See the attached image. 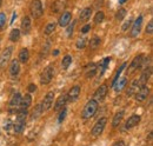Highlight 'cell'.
Returning a JSON list of instances; mask_svg holds the SVG:
<instances>
[{
    "instance_id": "6da1fadb",
    "label": "cell",
    "mask_w": 153,
    "mask_h": 146,
    "mask_svg": "<svg viewBox=\"0 0 153 146\" xmlns=\"http://www.w3.org/2000/svg\"><path fill=\"white\" fill-rule=\"evenodd\" d=\"M98 101L94 99H91L90 101H87V104L85 105V107L81 112V118L82 119H90L92 118L98 111Z\"/></svg>"
},
{
    "instance_id": "7a4b0ae2",
    "label": "cell",
    "mask_w": 153,
    "mask_h": 146,
    "mask_svg": "<svg viewBox=\"0 0 153 146\" xmlns=\"http://www.w3.org/2000/svg\"><path fill=\"white\" fill-rule=\"evenodd\" d=\"M106 123H107V118H106V117L100 118V119L96 123V125L93 126V128H92V131H91V136L94 137V138L99 137V136L104 132L105 127H106Z\"/></svg>"
},
{
    "instance_id": "3957f363",
    "label": "cell",
    "mask_w": 153,
    "mask_h": 146,
    "mask_svg": "<svg viewBox=\"0 0 153 146\" xmlns=\"http://www.w3.org/2000/svg\"><path fill=\"white\" fill-rule=\"evenodd\" d=\"M53 74H54V70H53V66L50 65L47 66L42 72H41V75H40V83L46 85V84H50L51 80L53 79Z\"/></svg>"
},
{
    "instance_id": "277c9868",
    "label": "cell",
    "mask_w": 153,
    "mask_h": 146,
    "mask_svg": "<svg viewBox=\"0 0 153 146\" xmlns=\"http://www.w3.org/2000/svg\"><path fill=\"white\" fill-rule=\"evenodd\" d=\"M30 10H31V14H32V17H33L34 19L41 17V16H42V12H44L41 1H40V0H33L32 4H31Z\"/></svg>"
},
{
    "instance_id": "5b68a950",
    "label": "cell",
    "mask_w": 153,
    "mask_h": 146,
    "mask_svg": "<svg viewBox=\"0 0 153 146\" xmlns=\"http://www.w3.org/2000/svg\"><path fill=\"white\" fill-rule=\"evenodd\" d=\"M12 51H13V48L10 46V47L5 48L2 51V53L0 54V70H2L8 64L10 59H11V55H12Z\"/></svg>"
},
{
    "instance_id": "8992f818",
    "label": "cell",
    "mask_w": 153,
    "mask_h": 146,
    "mask_svg": "<svg viewBox=\"0 0 153 146\" xmlns=\"http://www.w3.org/2000/svg\"><path fill=\"white\" fill-rule=\"evenodd\" d=\"M150 93V89L146 85H140V89H138V91L135 92V100L137 101H144Z\"/></svg>"
},
{
    "instance_id": "52a82bcc",
    "label": "cell",
    "mask_w": 153,
    "mask_h": 146,
    "mask_svg": "<svg viewBox=\"0 0 153 146\" xmlns=\"http://www.w3.org/2000/svg\"><path fill=\"white\" fill-rule=\"evenodd\" d=\"M53 100H54V92H48V93L45 95L44 101L41 103L44 111H47V110H50L53 106Z\"/></svg>"
},
{
    "instance_id": "ba28073f",
    "label": "cell",
    "mask_w": 153,
    "mask_h": 146,
    "mask_svg": "<svg viewBox=\"0 0 153 146\" xmlns=\"http://www.w3.org/2000/svg\"><path fill=\"white\" fill-rule=\"evenodd\" d=\"M143 58H144V55L143 54H139L137 55L135 58L133 59V61L130 64V66H128V70H127V74H131V73H133L137 69H139L140 66H141V61H143Z\"/></svg>"
},
{
    "instance_id": "9c48e42d",
    "label": "cell",
    "mask_w": 153,
    "mask_h": 146,
    "mask_svg": "<svg viewBox=\"0 0 153 146\" xmlns=\"http://www.w3.org/2000/svg\"><path fill=\"white\" fill-rule=\"evenodd\" d=\"M141 25H143V17H141V16H139L138 18L135 19L133 26H132V30H131V36H132V38L138 36V34L140 33Z\"/></svg>"
},
{
    "instance_id": "30bf717a",
    "label": "cell",
    "mask_w": 153,
    "mask_h": 146,
    "mask_svg": "<svg viewBox=\"0 0 153 146\" xmlns=\"http://www.w3.org/2000/svg\"><path fill=\"white\" fill-rule=\"evenodd\" d=\"M140 120H141L140 115H137V114L131 115V117L127 119L126 124H125V130H131V128L135 127V126H137V125L140 123Z\"/></svg>"
},
{
    "instance_id": "8fae6325",
    "label": "cell",
    "mask_w": 153,
    "mask_h": 146,
    "mask_svg": "<svg viewBox=\"0 0 153 146\" xmlns=\"http://www.w3.org/2000/svg\"><path fill=\"white\" fill-rule=\"evenodd\" d=\"M106 94H107V86L106 85H101V86H99L98 87V90L96 91L94 93V100L97 101H101V100H104L105 99V97H106Z\"/></svg>"
},
{
    "instance_id": "7c38bea8",
    "label": "cell",
    "mask_w": 153,
    "mask_h": 146,
    "mask_svg": "<svg viewBox=\"0 0 153 146\" xmlns=\"http://www.w3.org/2000/svg\"><path fill=\"white\" fill-rule=\"evenodd\" d=\"M80 86L79 85H76V86H73L70 91H68V93L66 94L67 95V99L70 100V101H74L76 99H78V97H79V94H80Z\"/></svg>"
},
{
    "instance_id": "4fadbf2b",
    "label": "cell",
    "mask_w": 153,
    "mask_h": 146,
    "mask_svg": "<svg viewBox=\"0 0 153 146\" xmlns=\"http://www.w3.org/2000/svg\"><path fill=\"white\" fill-rule=\"evenodd\" d=\"M31 18L30 17H24L22 20H21V31H22V33L24 34H28L30 33V31H31Z\"/></svg>"
},
{
    "instance_id": "5bb4252c",
    "label": "cell",
    "mask_w": 153,
    "mask_h": 146,
    "mask_svg": "<svg viewBox=\"0 0 153 146\" xmlns=\"http://www.w3.org/2000/svg\"><path fill=\"white\" fill-rule=\"evenodd\" d=\"M67 5V0H56V2L52 5V12L54 13H59L62 10H65Z\"/></svg>"
},
{
    "instance_id": "9a60e30c",
    "label": "cell",
    "mask_w": 153,
    "mask_h": 146,
    "mask_svg": "<svg viewBox=\"0 0 153 146\" xmlns=\"http://www.w3.org/2000/svg\"><path fill=\"white\" fill-rule=\"evenodd\" d=\"M71 19H72V14L70 12H64L62 16L59 19V25L61 27H66L71 22Z\"/></svg>"
},
{
    "instance_id": "2e32d148",
    "label": "cell",
    "mask_w": 153,
    "mask_h": 146,
    "mask_svg": "<svg viewBox=\"0 0 153 146\" xmlns=\"http://www.w3.org/2000/svg\"><path fill=\"white\" fill-rule=\"evenodd\" d=\"M66 103H67V95H66V94L60 95L57 99L56 104H54V110H56V111H59V110L64 109L65 105H66Z\"/></svg>"
},
{
    "instance_id": "e0dca14e",
    "label": "cell",
    "mask_w": 153,
    "mask_h": 146,
    "mask_svg": "<svg viewBox=\"0 0 153 146\" xmlns=\"http://www.w3.org/2000/svg\"><path fill=\"white\" fill-rule=\"evenodd\" d=\"M91 16H92V8L91 7H86V8H84L81 11V13L79 16V20L81 22H86L88 19L91 18Z\"/></svg>"
},
{
    "instance_id": "ac0fdd59",
    "label": "cell",
    "mask_w": 153,
    "mask_h": 146,
    "mask_svg": "<svg viewBox=\"0 0 153 146\" xmlns=\"http://www.w3.org/2000/svg\"><path fill=\"white\" fill-rule=\"evenodd\" d=\"M20 72V65L18 60H12L11 66H10V73L12 77H17Z\"/></svg>"
},
{
    "instance_id": "d6986e66",
    "label": "cell",
    "mask_w": 153,
    "mask_h": 146,
    "mask_svg": "<svg viewBox=\"0 0 153 146\" xmlns=\"http://www.w3.org/2000/svg\"><path fill=\"white\" fill-rule=\"evenodd\" d=\"M124 114H125V112H124V111H119V112H117V113H115L114 118H113V120H112V127L115 128L120 125V123L123 121Z\"/></svg>"
},
{
    "instance_id": "ffe728a7",
    "label": "cell",
    "mask_w": 153,
    "mask_h": 146,
    "mask_svg": "<svg viewBox=\"0 0 153 146\" xmlns=\"http://www.w3.org/2000/svg\"><path fill=\"white\" fill-rule=\"evenodd\" d=\"M44 113V109H42V105L41 104H38L33 111H32V114H31V120H36L38 119L39 117H41V114Z\"/></svg>"
},
{
    "instance_id": "44dd1931",
    "label": "cell",
    "mask_w": 153,
    "mask_h": 146,
    "mask_svg": "<svg viewBox=\"0 0 153 146\" xmlns=\"http://www.w3.org/2000/svg\"><path fill=\"white\" fill-rule=\"evenodd\" d=\"M138 89H139V80L135 79V80H133V81L131 83V85H130V87H128V90H127L126 95H127V97H132L133 94H135V92L138 91Z\"/></svg>"
},
{
    "instance_id": "7402d4cb",
    "label": "cell",
    "mask_w": 153,
    "mask_h": 146,
    "mask_svg": "<svg viewBox=\"0 0 153 146\" xmlns=\"http://www.w3.org/2000/svg\"><path fill=\"white\" fill-rule=\"evenodd\" d=\"M151 73H152V70H151V67H149V69H145V71L143 72V74H141V78H140V80H139V84H141V85H145V84L149 81L150 77H151Z\"/></svg>"
},
{
    "instance_id": "603a6c76",
    "label": "cell",
    "mask_w": 153,
    "mask_h": 146,
    "mask_svg": "<svg viewBox=\"0 0 153 146\" xmlns=\"http://www.w3.org/2000/svg\"><path fill=\"white\" fill-rule=\"evenodd\" d=\"M20 101H21V94H20V93H14V94L11 97L10 106H11V107H17V106L20 105Z\"/></svg>"
},
{
    "instance_id": "cb8c5ba5",
    "label": "cell",
    "mask_w": 153,
    "mask_h": 146,
    "mask_svg": "<svg viewBox=\"0 0 153 146\" xmlns=\"http://www.w3.org/2000/svg\"><path fill=\"white\" fill-rule=\"evenodd\" d=\"M31 104H32V97H31V94H25V97H21L20 106L22 109H27Z\"/></svg>"
},
{
    "instance_id": "d4e9b609",
    "label": "cell",
    "mask_w": 153,
    "mask_h": 146,
    "mask_svg": "<svg viewBox=\"0 0 153 146\" xmlns=\"http://www.w3.org/2000/svg\"><path fill=\"white\" fill-rule=\"evenodd\" d=\"M28 59H30V52H28V50L27 48H22L19 53V61L22 63V64H25V63L28 61Z\"/></svg>"
},
{
    "instance_id": "484cf974",
    "label": "cell",
    "mask_w": 153,
    "mask_h": 146,
    "mask_svg": "<svg viewBox=\"0 0 153 146\" xmlns=\"http://www.w3.org/2000/svg\"><path fill=\"white\" fill-rule=\"evenodd\" d=\"M126 84H127V79L126 78H121L120 79V81H117L114 84V91L115 92H120L124 90V87L126 86Z\"/></svg>"
},
{
    "instance_id": "4316f807",
    "label": "cell",
    "mask_w": 153,
    "mask_h": 146,
    "mask_svg": "<svg viewBox=\"0 0 153 146\" xmlns=\"http://www.w3.org/2000/svg\"><path fill=\"white\" fill-rule=\"evenodd\" d=\"M27 109H21L17 113V121L18 123H25L26 121V118H27Z\"/></svg>"
},
{
    "instance_id": "83f0119b",
    "label": "cell",
    "mask_w": 153,
    "mask_h": 146,
    "mask_svg": "<svg viewBox=\"0 0 153 146\" xmlns=\"http://www.w3.org/2000/svg\"><path fill=\"white\" fill-rule=\"evenodd\" d=\"M97 73V66L96 64H90V65H87V67H86V77L87 78H92L93 75H96Z\"/></svg>"
},
{
    "instance_id": "f1b7e54d",
    "label": "cell",
    "mask_w": 153,
    "mask_h": 146,
    "mask_svg": "<svg viewBox=\"0 0 153 146\" xmlns=\"http://www.w3.org/2000/svg\"><path fill=\"white\" fill-rule=\"evenodd\" d=\"M100 42H101V40H100L99 36H93V38H91V40H90V48H91V50H97V48L100 46Z\"/></svg>"
},
{
    "instance_id": "f546056e",
    "label": "cell",
    "mask_w": 153,
    "mask_h": 146,
    "mask_svg": "<svg viewBox=\"0 0 153 146\" xmlns=\"http://www.w3.org/2000/svg\"><path fill=\"white\" fill-rule=\"evenodd\" d=\"M71 64H72V57L68 54L65 55L64 59H62V61H61V67H62V70H67Z\"/></svg>"
},
{
    "instance_id": "4dcf8cb0",
    "label": "cell",
    "mask_w": 153,
    "mask_h": 146,
    "mask_svg": "<svg viewBox=\"0 0 153 146\" xmlns=\"http://www.w3.org/2000/svg\"><path fill=\"white\" fill-rule=\"evenodd\" d=\"M20 38V31L18 28H13L12 31H11V33H10V40L11 41H18Z\"/></svg>"
},
{
    "instance_id": "1f68e13d",
    "label": "cell",
    "mask_w": 153,
    "mask_h": 146,
    "mask_svg": "<svg viewBox=\"0 0 153 146\" xmlns=\"http://www.w3.org/2000/svg\"><path fill=\"white\" fill-rule=\"evenodd\" d=\"M24 128H25V123H16L14 125H13V131L16 132V133H21L22 131H24Z\"/></svg>"
},
{
    "instance_id": "d6a6232c",
    "label": "cell",
    "mask_w": 153,
    "mask_h": 146,
    "mask_svg": "<svg viewBox=\"0 0 153 146\" xmlns=\"http://www.w3.org/2000/svg\"><path fill=\"white\" fill-rule=\"evenodd\" d=\"M54 30H56V24H54V22H51V24H48V25L45 27V34H46V36H50L51 33L54 32Z\"/></svg>"
},
{
    "instance_id": "836d02e7",
    "label": "cell",
    "mask_w": 153,
    "mask_h": 146,
    "mask_svg": "<svg viewBox=\"0 0 153 146\" xmlns=\"http://www.w3.org/2000/svg\"><path fill=\"white\" fill-rule=\"evenodd\" d=\"M86 42H87L86 38H79V39H78V41H76V48H79V50L85 48Z\"/></svg>"
},
{
    "instance_id": "e575fe53",
    "label": "cell",
    "mask_w": 153,
    "mask_h": 146,
    "mask_svg": "<svg viewBox=\"0 0 153 146\" xmlns=\"http://www.w3.org/2000/svg\"><path fill=\"white\" fill-rule=\"evenodd\" d=\"M50 46H51V41L48 40V41L45 44V46L42 47V51H41V53H40V57H41V58H45V57H46L47 52L50 51Z\"/></svg>"
},
{
    "instance_id": "d590c367",
    "label": "cell",
    "mask_w": 153,
    "mask_h": 146,
    "mask_svg": "<svg viewBox=\"0 0 153 146\" xmlns=\"http://www.w3.org/2000/svg\"><path fill=\"white\" fill-rule=\"evenodd\" d=\"M125 16H126V10L125 8H120L118 12H117V14H115V19L117 20H123V19L125 18Z\"/></svg>"
},
{
    "instance_id": "8d00e7d4",
    "label": "cell",
    "mask_w": 153,
    "mask_h": 146,
    "mask_svg": "<svg viewBox=\"0 0 153 146\" xmlns=\"http://www.w3.org/2000/svg\"><path fill=\"white\" fill-rule=\"evenodd\" d=\"M104 18H105L104 12L99 11V12H97V14L94 16V22H96V24H100V22L104 20Z\"/></svg>"
},
{
    "instance_id": "74e56055",
    "label": "cell",
    "mask_w": 153,
    "mask_h": 146,
    "mask_svg": "<svg viewBox=\"0 0 153 146\" xmlns=\"http://www.w3.org/2000/svg\"><path fill=\"white\" fill-rule=\"evenodd\" d=\"M5 22H6V14L0 13V30H2V27L5 26Z\"/></svg>"
},
{
    "instance_id": "f35d334b",
    "label": "cell",
    "mask_w": 153,
    "mask_h": 146,
    "mask_svg": "<svg viewBox=\"0 0 153 146\" xmlns=\"http://www.w3.org/2000/svg\"><path fill=\"white\" fill-rule=\"evenodd\" d=\"M65 117H66V109L64 107V109H62V111L60 112V114H59V118H58V121H59V123H62V120L65 119Z\"/></svg>"
},
{
    "instance_id": "ab89813d",
    "label": "cell",
    "mask_w": 153,
    "mask_h": 146,
    "mask_svg": "<svg viewBox=\"0 0 153 146\" xmlns=\"http://www.w3.org/2000/svg\"><path fill=\"white\" fill-rule=\"evenodd\" d=\"M146 33L147 34H152L153 33V20H150V22L146 27Z\"/></svg>"
},
{
    "instance_id": "60d3db41",
    "label": "cell",
    "mask_w": 153,
    "mask_h": 146,
    "mask_svg": "<svg viewBox=\"0 0 153 146\" xmlns=\"http://www.w3.org/2000/svg\"><path fill=\"white\" fill-rule=\"evenodd\" d=\"M132 24V20L128 19V21H126L124 25H123V31H127V27H130V25Z\"/></svg>"
},
{
    "instance_id": "b9f144b4",
    "label": "cell",
    "mask_w": 153,
    "mask_h": 146,
    "mask_svg": "<svg viewBox=\"0 0 153 146\" xmlns=\"http://www.w3.org/2000/svg\"><path fill=\"white\" fill-rule=\"evenodd\" d=\"M90 28H91V25H85V26L81 28V33H87V32L90 31Z\"/></svg>"
},
{
    "instance_id": "7bdbcfd3",
    "label": "cell",
    "mask_w": 153,
    "mask_h": 146,
    "mask_svg": "<svg viewBox=\"0 0 153 146\" xmlns=\"http://www.w3.org/2000/svg\"><path fill=\"white\" fill-rule=\"evenodd\" d=\"M36 90H37V86H36L34 84H30V85H28V91L30 92H34Z\"/></svg>"
},
{
    "instance_id": "ee69618b",
    "label": "cell",
    "mask_w": 153,
    "mask_h": 146,
    "mask_svg": "<svg viewBox=\"0 0 153 146\" xmlns=\"http://www.w3.org/2000/svg\"><path fill=\"white\" fill-rule=\"evenodd\" d=\"M73 27H74V24L70 25V27L67 28V34H68V36H71V34H72V32H73Z\"/></svg>"
},
{
    "instance_id": "f6af8a7d",
    "label": "cell",
    "mask_w": 153,
    "mask_h": 146,
    "mask_svg": "<svg viewBox=\"0 0 153 146\" xmlns=\"http://www.w3.org/2000/svg\"><path fill=\"white\" fill-rule=\"evenodd\" d=\"M112 146H125V143H124L123 140H118V142H115Z\"/></svg>"
},
{
    "instance_id": "bcb514c9",
    "label": "cell",
    "mask_w": 153,
    "mask_h": 146,
    "mask_svg": "<svg viewBox=\"0 0 153 146\" xmlns=\"http://www.w3.org/2000/svg\"><path fill=\"white\" fill-rule=\"evenodd\" d=\"M57 54H59V51H58V50L53 51V55H57Z\"/></svg>"
},
{
    "instance_id": "7dc6e473",
    "label": "cell",
    "mask_w": 153,
    "mask_h": 146,
    "mask_svg": "<svg viewBox=\"0 0 153 146\" xmlns=\"http://www.w3.org/2000/svg\"><path fill=\"white\" fill-rule=\"evenodd\" d=\"M126 0H119V4H124Z\"/></svg>"
},
{
    "instance_id": "c3c4849f",
    "label": "cell",
    "mask_w": 153,
    "mask_h": 146,
    "mask_svg": "<svg viewBox=\"0 0 153 146\" xmlns=\"http://www.w3.org/2000/svg\"><path fill=\"white\" fill-rule=\"evenodd\" d=\"M1 4H2V0H0V7H1Z\"/></svg>"
}]
</instances>
